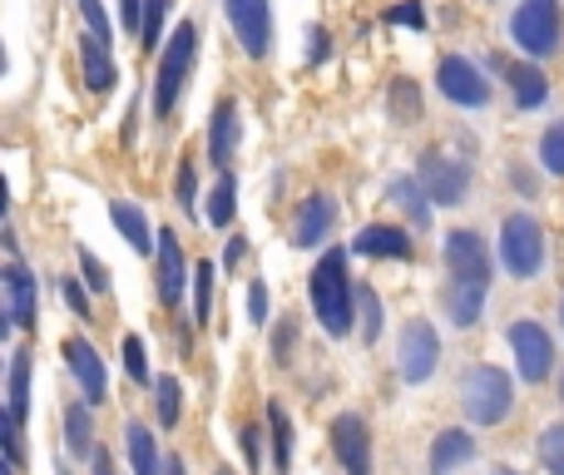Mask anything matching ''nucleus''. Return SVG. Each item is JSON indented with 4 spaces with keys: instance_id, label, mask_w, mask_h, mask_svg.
I'll return each instance as SVG.
<instances>
[{
    "instance_id": "obj_3",
    "label": "nucleus",
    "mask_w": 564,
    "mask_h": 475,
    "mask_svg": "<svg viewBox=\"0 0 564 475\" xmlns=\"http://www.w3.org/2000/svg\"><path fill=\"white\" fill-rule=\"evenodd\" d=\"M198 40H204L198 35V20H184V25L164 40V50H159V75H154V115L159 119L178 105V89H184L188 65H194V55H198Z\"/></svg>"
},
{
    "instance_id": "obj_18",
    "label": "nucleus",
    "mask_w": 564,
    "mask_h": 475,
    "mask_svg": "<svg viewBox=\"0 0 564 475\" xmlns=\"http://www.w3.org/2000/svg\"><path fill=\"white\" fill-rule=\"evenodd\" d=\"M234 144H238V109L224 99V105L214 109V119H208V159H214L218 169H228Z\"/></svg>"
},
{
    "instance_id": "obj_25",
    "label": "nucleus",
    "mask_w": 564,
    "mask_h": 475,
    "mask_svg": "<svg viewBox=\"0 0 564 475\" xmlns=\"http://www.w3.org/2000/svg\"><path fill=\"white\" fill-rule=\"evenodd\" d=\"M129 461H134V475H159V451H154V436H149V427H139V421H129Z\"/></svg>"
},
{
    "instance_id": "obj_12",
    "label": "nucleus",
    "mask_w": 564,
    "mask_h": 475,
    "mask_svg": "<svg viewBox=\"0 0 564 475\" xmlns=\"http://www.w3.org/2000/svg\"><path fill=\"white\" fill-rule=\"evenodd\" d=\"M332 451H337L347 475H371V436L357 411H341V417L332 421Z\"/></svg>"
},
{
    "instance_id": "obj_35",
    "label": "nucleus",
    "mask_w": 564,
    "mask_h": 475,
    "mask_svg": "<svg viewBox=\"0 0 564 475\" xmlns=\"http://www.w3.org/2000/svg\"><path fill=\"white\" fill-rule=\"evenodd\" d=\"M154 407H159V421H164V427H174L178 421V381L174 377L154 381Z\"/></svg>"
},
{
    "instance_id": "obj_10",
    "label": "nucleus",
    "mask_w": 564,
    "mask_h": 475,
    "mask_svg": "<svg viewBox=\"0 0 564 475\" xmlns=\"http://www.w3.org/2000/svg\"><path fill=\"white\" fill-rule=\"evenodd\" d=\"M436 85H441V95L451 99V105H460V109H480L490 99V79L480 75L470 60H460V55H446L436 65Z\"/></svg>"
},
{
    "instance_id": "obj_39",
    "label": "nucleus",
    "mask_w": 564,
    "mask_h": 475,
    "mask_svg": "<svg viewBox=\"0 0 564 475\" xmlns=\"http://www.w3.org/2000/svg\"><path fill=\"white\" fill-rule=\"evenodd\" d=\"M79 15L89 20V35L109 40V20H105V6H99V0H79Z\"/></svg>"
},
{
    "instance_id": "obj_49",
    "label": "nucleus",
    "mask_w": 564,
    "mask_h": 475,
    "mask_svg": "<svg viewBox=\"0 0 564 475\" xmlns=\"http://www.w3.org/2000/svg\"><path fill=\"white\" fill-rule=\"evenodd\" d=\"M164 475H184V456H169L164 461Z\"/></svg>"
},
{
    "instance_id": "obj_13",
    "label": "nucleus",
    "mask_w": 564,
    "mask_h": 475,
    "mask_svg": "<svg viewBox=\"0 0 564 475\" xmlns=\"http://www.w3.org/2000/svg\"><path fill=\"white\" fill-rule=\"evenodd\" d=\"M0 288H6V322H0V332L35 327V278H30L25 262H10L0 272Z\"/></svg>"
},
{
    "instance_id": "obj_32",
    "label": "nucleus",
    "mask_w": 564,
    "mask_h": 475,
    "mask_svg": "<svg viewBox=\"0 0 564 475\" xmlns=\"http://www.w3.org/2000/svg\"><path fill=\"white\" fill-rule=\"evenodd\" d=\"M194 317L198 322L214 317V262H198L194 272Z\"/></svg>"
},
{
    "instance_id": "obj_48",
    "label": "nucleus",
    "mask_w": 564,
    "mask_h": 475,
    "mask_svg": "<svg viewBox=\"0 0 564 475\" xmlns=\"http://www.w3.org/2000/svg\"><path fill=\"white\" fill-rule=\"evenodd\" d=\"M95 475H115V466H109L105 451H95Z\"/></svg>"
},
{
    "instance_id": "obj_38",
    "label": "nucleus",
    "mask_w": 564,
    "mask_h": 475,
    "mask_svg": "<svg viewBox=\"0 0 564 475\" xmlns=\"http://www.w3.org/2000/svg\"><path fill=\"white\" fill-rule=\"evenodd\" d=\"M178 204H184V214H198V198H194V159H184V164H178Z\"/></svg>"
},
{
    "instance_id": "obj_44",
    "label": "nucleus",
    "mask_w": 564,
    "mask_h": 475,
    "mask_svg": "<svg viewBox=\"0 0 564 475\" xmlns=\"http://www.w3.org/2000/svg\"><path fill=\"white\" fill-rule=\"evenodd\" d=\"M387 20H391V25H416V30L426 25V15H421V6H397Z\"/></svg>"
},
{
    "instance_id": "obj_8",
    "label": "nucleus",
    "mask_w": 564,
    "mask_h": 475,
    "mask_svg": "<svg viewBox=\"0 0 564 475\" xmlns=\"http://www.w3.org/2000/svg\"><path fill=\"white\" fill-rule=\"evenodd\" d=\"M224 10H228V25H234L243 55L263 60L268 45H273V6L268 0H224Z\"/></svg>"
},
{
    "instance_id": "obj_23",
    "label": "nucleus",
    "mask_w": 564,
    "mask_h": 475,
    "mask_svg": "<svg viewBox=\"0 0 564 475\" xmlns=\"http://www.w3.org/2000/svg\"><path fill=\"white\" fill-rule=\"evenodd\" d=\"M109 218H115V228L129 238V248H134V252H149V248H154V234H149V218L139 214L134 204H115V208H109Z\"/></svg>"
},
{
    "instance_id": "obj_41",
    "label": "nucleus",
    "mask_w": 564,
    "mask_h": 475,
    "mask_svg": "<svg viewBox=\"0 0 564 475\" xmlns=\"http://www.w3.org/2000/svg\"><path fill=\"white\" fill-rule=\"evenodd\" d=\"M292 337H297V327H292V317H282V332L273 337V357H278V361H292V357H288V352H292Z\"/></svg>"
},
{
    "instance_id": "obj_21",
    "label": "nucleus",
    "mask_w": 564,
    "mask_h": 475,
    "mask_svg": "<svg viewBox=\"0 0 564 475\" xmlns=\"http://www.w3.org/2000/svg\"><path fill=\"white\" fill-rule=\"evenodd\" d=\"M25 411H30V352H15L10 357V381H6V417L15 427H25Z\"/></svg>"
},
{
    "instance_id": "obj_28",
    "label": "nucleus",
    "mask_w": 564,
    "mask_h": 475,
    "mask_svg": "<svg viewBox=\"0 0 564 475\" xmlns=\"http://www.w3.org/2000/svg\"><path fill=\"white\" fill-rule=\"evenodd\" d=\"M421 194H426V188H421V179H397V184H391V198H397V204L411 214V224H426V218H431V208H426V198H421Z\"/></svg>"
},
{
    "instance_id": "obj_42",
    "label": "nucleus",
    "mask_w": 564,
    "mask_h": 475,
    "mask_svg": "<svg viewBox=\"0 0 564 475\" xmlns=\"http://www.w3.org/2000/svg\"><path fill=\"white\" fill-rule=\"evenodd\" d=\"M119 15H124V25L139 35V30H144V0H119Z\"/></svg>"
},
{
    "instance_id": "obj_5",
    "label": "nucleus",
    "mask_w": 564,
    "mask_h": 475,
    "mask_svg": "<svg viewBox=\"0 0 564 475\" xmlns=\"http://www.w3.org/2000/svg\"><path fill=\"white\" fill-rule=\"evenodd\" d=\"M510 35L525 55L545 60L560 50V35H564V20H560V0H520L516 20H510Z\"/></svg>"
},
{
    "instance_id": "obj_36",
    "label": "nucleus",
    "mask_w": 564,
    "mask_h": 475,
    "mask_svg": "<svg viewBox=\"0 0 564 475\" xmlns=\"http://www.w3.org/2000/svg\"><path fill=\"white\" fill-rule=\"evenodd\" d=\"M124 371L134 381H149V357H144V342L139 337H124Z\"/></svg>"
},
{
    "instance_id": "obj_19",
    "label": "nucleus",
    "mask_w": 564,
    "mask_h": 475,
    "mask_svg": "<svg viewBox=\"0 0 564 475\" xmlns=\"http://www.w3.org/2000/svg\"><path fill=\"white\" fill-rule=\"evenodd\" d=\"M357 252H367V258H411V238H406V228L371 224L357 234Z\"/></svg>"
},
{
    "instance_id": "obj_22",
    "label": "nucleus",
    "mask_w": 564,
    "mask_h": 475,
    "mask_svg": "<svg viewBox=\"0 0 564 475\" xmlns=\"http://www.w3.org/2000/svg\"><path fill=\"white\" fill-rule=\"evenodd\" d=\"M510 95H516L520 109H540L545 105V95H550V85H545V75H540L535 65H516L510 69Z\"/></svg>"
},
{
    "instance_id": "obj_1",
    "label": "nucleus",
    "mask_w": 564,
    "mask_h": 475,
    "mask_svg": "<svg viewBox=\"0 0 564 475\" xmlns=\"http://www.w3.org/2000/svg\"><path fill=\"white\" fill-rule=\"evenodd\" d=\"M446 268H451L446 317L456 322V327H470V322H480L486 288H490V252H486V242H480V234L451 228L446 234Z\"/></svg>"
},
{
    "instance_id": "obj_34",
    "label": "nucleus",
    "mask_w": 564,
    "mask_h": 475,
    "mask_svg": "<svg viewBox=\"0 0 564 475\" xmlns=\"http://www.w3.org/2000/svg\"><path fill=\"white\" fill-rule=\"evenodd\" d=\"M540 461H545L550 475H564V427L540 431Z\"/></svg>"
},
{
    "instance_id": "obj_40",
    "label": "nucleus",
    "mask_w": 564,
    "mask_h": 475,
    "mask_svg": "<svg viewBox=\"0 0 564 475\" xmlns=\"http://www.w3.org/2000/svg\"><path fill=\"white\" fill-rule=\"evenodd\" d=\"M248 322H258V327L268 322V288H263V282H253V288H248Z\"/></svg>"
},
{
    "instance_id": "obj_24",
    "label": "nucleus",
    "mask_w": 564,
    "mask_h": 475,
    "mask_svg": "<svg viewBox=\"0 0 564 475\" xmlns=\"http://www.w3.org/2000/svg\"><path fill=\"white\" fill-rule=\"evenodd\" d=\"M65 446L75 456H95V421H89V411L79 401L65 411Z\"/></svg>"
},
{
    "instance_id": "obj_53",
    "label": "nucleus",
    "mask_w": 564,
    "mask_h": 475,
    "mask_svg": "<svg viewBox=\"0 0 564 475\" xmlns=\"http://www.w3.org/2000/svg\"><path fill=\"white\" fill-rule=\"evenodd\" d=\"M218 475H234V471H218Z\"/></svg>"
},
{
    "instance_id": "obj_17",
    "label": "nucleus",
    "mask_w": 564,
    "mask_h": 475,
    "mask_svg": "<svg viewBox=\"0 0 564 475\" xmlns=\"http://www.w3.org/2000/svg\"><path fill=\"white\" fill-rule=\"evenodd\" d=\"M79 75H85V85L95 89V95H105L109 85H115V60H109V40L99 35H79Z\"/></svg>"
},
{
    "instance_id": "obj_11",
    "label": "nucleus",
    "mask_w": 564,
    "mask_h": 475,
    "mask_svg": "<svg viewBox=\"0 0 564 475\" xmlns=\"http://www.w3.org/2000/svg\"><path fill=\"white\" fill-rule=\"evenodd\" d=\"M441 361V337L431 322H406V332H401V377L411 381V387H421V381L436 371Z\"/></svg>"
},
{
    "instance_id": "obj_14",
    "label": "nucleus",
    "mask_w": 564,
    "mask_h": 475,
    "mask_svg": "<svg viewBox=\"0 0 564 475\" xmlns=\"http://www.w3.org/2000/svg\"><path fill=\"white\" fill-rule=\"evenodd\" d=\"M65 357H69V371H75L79 391H85V407H99L109 391V377H105V361H99V352L89 347V342L69 337L65 342Z\"/></svg>"
},
{
    "instance_id": "obj_15",
    "label": "nucleus",
    "mask_w": 564,
    "mask_h": 475,
    "mask_svg": "<svg viewBox=\"0 0 564 475\" xmlns=\"http://www.w3.org/2000/svg\"><path fill=\"white\" fill-rule=\"evenodd\" d=\"M184 282H188V262H184V248H178L174 228H159V298L174 307L184 298Z\"/></svg>"
},
{
    "instance_id": "obj_16",
    "label": "nucleus",
    "mask_w": 564,
    "mask_h": 475,
    "mask_svg": "<svg viewBox=\"0 0 564 475\" xmlns=\"http://www.w3.org/2000/svg\"><path fill=\"white\" fill-rule=\"evenodd\" d=\"M332 224H337V204H332L327 194H312L307 204L297 208V224H292V242H297V248H317V242L332 234Z\"/></svg>"
},
{
    "instance_id": "obj_27",
    "label": "nucleus",
    "mask_w": 564,
    "mask_h": 475,
    "mask_svg": "<svg viewBox=\"0 0 564 475\" xmlns=\"http://www.w3.org/2000/svg\"><path fill=\"white\" fill-rule=\"evenodd\" d=\"M268 431H273V466H278V475L292 466V421H288V411L278 407H268Z\"/></svg>"
},
{
    "instance_id": "obj_45",
    "label": "nucleus",
    "mask_w": 564,
    "mask_h": 475,
    "mask_svg": "<svg viewBox=\"0 0 564 475\" xmlns=\"http://www.w3.org/2000/svg\"><path fill=\"white\" fill-rule=\"evenodd\" d=\"M327 40H332L327 30H312V45H307V60H312V65H317V60H327V50H332Z\"/></svg>"
},
{
    "instance_id": "obj_7",
    "label": "nucleus",
    "mask_w": 564,
    "mask_h": 475,
    "mask_svg": "<svg viewBox=\"0 0 564 475\" xmlns=\"http://www.w3.org/2000/svg\"><path fill=\"white\" fill-rule=\"evenodd\" d=\"M421 188L436 208H456L470 194V159H456L446 149H426L421 154Z\"/></svg>"
},
{
    "instance_id": "obj_2",
    "label": "nucleus",
    "mask_w": 564,
    "mask_h": 475,
    "mask_svg": "<svg viewBox=\"0 0 564 475\" xmlns=\"http://www.w3.org/2000/svg\"><path fill=\"white\" fill-rule=\"evenodd\" d=\"M307 298L317 322L332 332V337H347L351 332V278H347V252L332 248L322 252V262L307 278Z\"/></svg>"
},
{
    "instance_id": "obj_20",
    "label": "nucleus",
    "mask_w": 564,
    "mask_h": 475,
    "mask_svg": "<svg viewBox=\"0 0 564 475\" xmlns=\"http://www.w3.org/2000/svg\"><path fill=\"white\" fill-rule=\"evenodd\" d=\"M470 456H476V436H466V431H441L436 446H431V475H451L456 466H466Z\"/></svg>"
},
{
    "instance_id": "obj_33",
    "label": "nucleus",
    "mask_w": 564,
    "mask_h": 475,
    "mask_svg": "<svg viewBox=\"0 0 564 475\" xmlns=\"http://www.w3.org/2000/svg\"><path fill=\"white\" fill-rule=\"evenodd\" d=\"M164 15H169V0H144V30H139V45H144V50H159Z\"/></svg>"
},
{
    "instance_id": "obj_30",
    "label": "nucleus",
    "mask_w": 564,
    "mask_h": 475,
    "mask_svg": "<svg viewBox=\"0 0 564 475\" xmlns=\"http://www.w3.org/2000/svg\"><path fill=\"white\" fill-rule=\"evenodd\" d=\"M391 115H397L401 125H416L421 119V95L411 79H397V85H391Z\"/></svg>"
},
{
    "instance_id": "obj_31",
    "label": "nucleus",
    "mask_w": 564,
    "mask_h": 475,
    "mask_svg": "<svg viewBox=\"0 0 564 475\" xmlns=\"http://www.w3.org/2000/svg\"><path fill=\"white\" fill-rule=\"evenodd\" d=\"M357 307H361V342H377L381 337V298L367 282L357 288Z\"/></svg>"
},
{
    "instance_id": "obj_4",
    "label": "nucleus",
    "mask_w": 564,
    "mask_h": 475,
    "mask_svg": "<svg viewBox=\"0 0 564 475\" xmlns=\"http://www.w3.org/2000/svg\"><path fill=\"white\" fill-rule=\"evenodd\" d=\"M510 377L500 367H470L466 381H460V411H466L476 427H496V421L510 417Z\"/></svg>"
},
{
    "instance_id": "obj_29",
    "label": "nucleus",
    "mask_w": 564,
    "mask_h": 475,
    "mask_svg": "<svg viewBox=\"0 0 564 475\" xmlns=\"http://www.w3.org/2000/svg\"><path fill=\"white\" fill-rule=\"evenodd\" d=\"M540 164H545V174L564 179V119L540 134Z\"/></svg>"
},
{
    "instance_id": "obj_52",
    "label": "nucleus",
    "mask_w": 564,
    "mask_h": 475,
    "mask_svg": "<svg viewBox=\"0 0 564 475\" xmlns=\"http://www.w3.org/2000/svg\"><path fill=\"white\" fill-rule=\"evenodd\" d=\"M560 268H564V242H560Z\"/></svg>"
},
{
    "instance_id": "obj_50",
    "label": "nucleus",
    "mask_w": 564,
    "mask_h": 475,
    "mask_svg": "<svg viewBox=\"0 0 564 475\" xmlns=\"http://www.w3.org/2000/svg\"><path fill=\"white\" fill-rule=\"evenodd\" d=\"M496 475H520V471H510V466H496Z\"/></svg>"
},
{
    "instance_id": "obj_37",
    "label": "nucleus",
    "mask_w": 564,
    "mask_h": 475,
    "mask_svg": "<svg viewBox=\"0 0 564 475\" xmlns=\"http://www.w3.org/2000/svg\"><path fill=\"white\" fill-rule=\"evenodd\" d=\"M79 268H85V288H89V292H105V288H109L105 262H99L89 248H79Z\"/></svg>"
},
{
    "instance_id": "obj_46",
    "label": "nucleus",
    "mask_w": 564,
    "mask_h": 475,
    "mask_svg": "<svg viewBox=\"0 0 564 475\" xmlns=\"http://www.w3.org/2000/svg\"><path fill=\"white\" fill-rule=\"evenodd\" d=\"M243 258H248V238H243V234H238V238H228L224 262H228V268H238V262H243Z\"/></svg>"
},
{
    "instance_id": "obj_6",
    "label": "nucleus",
    "mask_w": 564,
    "mask_h": 475,
    "mask_svg": "<svg viewBox=\"0 0 564 475\" xmlns=\"http://www.w3.org/2000/svg\"><path fill=\"white\" fill-rule=\"evenodd\" d=\"M500 262L510 278H535L545 268V234L530 214H510L500 224Z\"/></svg>"
},
{
    "instance_id": "obj_51",
    "label": "nucleus",
    "mask_w": 564,
    "mask_h": 475,
    "mask_svg": "<svg viewBox=\"0 0 564 475\" xmlns=\"http://www.w3.org/2000/svg\"><path fill=\"white\" fill-rule=\"evenodd\" d=\"M0 475H15V466H6V471H0Z\"/></svg>"
},
{
    "instance_id": "obj_9",
    "label": "nucleus",
    "mask_w": 564,
    "mask_h": 475,
    "mask_svg": "<svg viewBox=\"0 0 564 475\" xmlns=\"http://www.w3.org/2000/svg\"><path fill=\"white\" fill-rule=\"evenodd\" d=\"M510 347H516V367L525 381H545L550 367H555V342L540 322H510Z\"/></svg>"
},
{
    "instance_id": "obj_26",
    "label": "nucleus",
    "mask_w": 564,
    "mask_h": 475,
    "mask_svg": "<svg viewBox=\"0 0 564 475\" xmlns=\"http://www.w3.org/2000/svg\"><path fill=\"white\" fill-rule=\"evenodd\" d=\"M234 204H238L234 174H218L214 194H208V224H214V228H228V224H234Z\"/></svg>"
},
{
    "instance_id": "obj_43",
    "label": "nucleus",
    "mask_w": 564,
    "mask_h": 475,
    "mask_svg": "<svg viewBox=\"0 0 564 475\" xmlns=\"http://www.w3.org/2000/svg\"><path fill=\"white\" fill-rule=\"evenodd\" d=\"M59 292H65V302L79 312V317H89V288H79V282H65Z\"/></svg>"
},
{
    "instance_id": "obj_47",
    "label": "nucleus",
    "mask_w": 564,
    "mask_h": 475,
    "mask_svg": "<svg viewBox=\"0 0 564 475\" xmlns=\"http://www.w3.org/2000/svg\"><path fill=\"white\" fill-rule=\"evenodd\" d=\"M243 451H248V471H258V431H243Z\"/></svg>"
}]
</instances>
